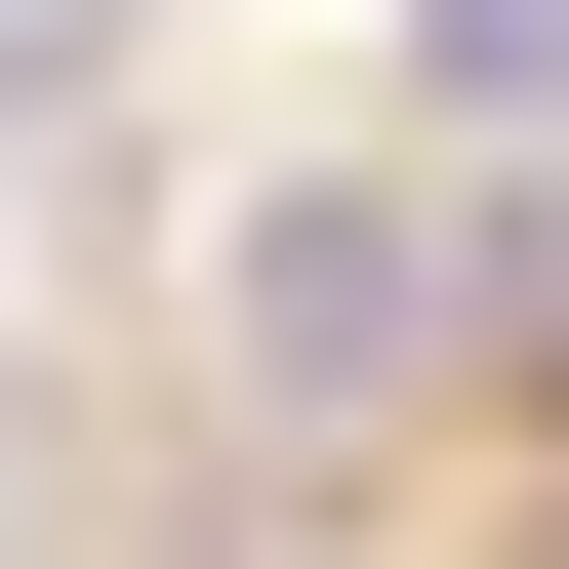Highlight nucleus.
Masks as SVG:
<instances>
[{
    "mask_svg": "<svg viewBox=\"0 0 569 569\" xmlns=\"http://www.w3.org/2000/svg\"><path fill=\"white\" fill-rule=\"evenodd\" d=\"M448 326H488V244H448V203H367V163H326V203H244V367H284V407H407Z\"/></svg>",
    "mask_w": 569,
    "mask_h": 569,
    "instance_id": "f257e3e1",
    "label": "nucleus"
},
{
    "mask_svg": "<svg viewBox=\"0 0 569 569\" xmlns=\"http://www.w3.org/2000/svg\"><path fill=\"white\" fill-rule=\"evenodd\" d=\"M529 407H569V244H529Z\"/></svg>",
    "mask_w": 569,
    "mask_h": 569,
    "instance_id": "7ed1b4c3",
    "label": "nucleus"
},
{
    "mask_svg": "<svg viewBox=\"0 0 569 569\" xmlns=\"http://www.w3.org/2000/svg\"><path fill=\"white\" fill-rule=\"evenodd\" d=\"M407 82L448 122H569V0H407Z\"/></svg>",
    "mask_w": 569,
    "mask_h": 569,
    "instance_id": "f03ea898",
    "label": "nucleus"
}]
</instances>
